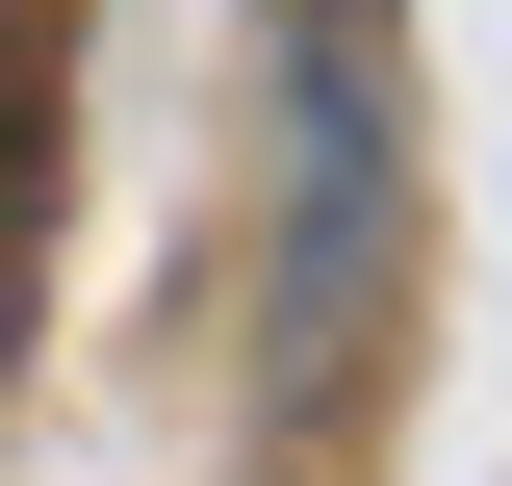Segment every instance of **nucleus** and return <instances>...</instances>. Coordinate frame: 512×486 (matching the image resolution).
<instances>
[{
	"mask_svg": "<svg viewBox=\"0 0 512 486\" xmlns=\"http://www.w3.org/2000/svg\"><path fill=\"white\" fill-rule=\"evenodd\" d=\"M384 0H282V359H359L384 307Z\"/></svg>",
	"mask_w": 512,
	"mask_h": 486,
	"instance_id": "obj_1",
	"label": "nucleus"
}]
</instances>
